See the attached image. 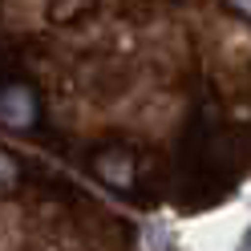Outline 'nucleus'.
I'll return each instance as SVG.
<instances>
[{
  "instance_id": "1",
  "label": "nucleus",
  "mask_w": 251,
  "mask_h": 251,
  "mask_svg": "<svg viewBox=\"0 0 251 251\" xmlns=\"http://www.w3.org/2000/svg\"><path fill=\"white\" fill-rule=\"evenodd\" d=\"M33 118H37V98L28 85L0 89V122L4 126H33Z\"/></svg>"
},
{
  "instance_id": "2",
  "label": "nucleus",
  "mask_w": 251,
  "mask_h": 251,
  "mask_svg": "<svg viewBox=\"0 0 251 251\" xmlns=\"http://www.w3.org/2000/svg\"><path fill=\"white\" fill-rule=\"evenodd\" d=\"M93 166H98L109 182H118V186H126V182L134 178V158H130V154H126L122 146H114V150L98 154V158H93Z\"/></svg>"
},
{
  "instance_id": "3",
  "label": "nucleus",
  "mask_w": 251,
  "mask_h": 251,
  "mask_svg": "<svg viewBox=\"0 0 251 251\" xmlns=\"http://www.w3.org/2000/svg\"><path fill=\"white\" fill-rule=\"evenodd\" d=\"M93 4H98V0H53L49 4V21L53 25H69L77 17H85V12H93Z\"/></svg>"
},
{
  "instance_id": "4",
  "label": "nucleus",
  "mask_w": 251,
  "mask_h": 251,
  "mask_svg": "<svg viewBox=\"0 0 251 251\" xmlns=\"http://www.w3.org/2000/svg\"><path fill=\"white\" fill-rule=\"evenodd\" d=\"M17 182H21V166H17V158H12L8 150H0V199L17 191Z\"/></svg>"
},
{
  "instance_id": "5",
  "label": "nucleus",
  "mask_w": 251,
  "mask_h": 251,
  "mask_svg": "<svg viewBox=\"0 0 251 251\" xmlns=\"http://www.w3.org/2000/svg\"><path fill=\"white\" fill-rule=\"evenodd\" d=\"M227 4H231L235 12H243V17H251V0H227Z\"/></svg>"
}]
</instances>
